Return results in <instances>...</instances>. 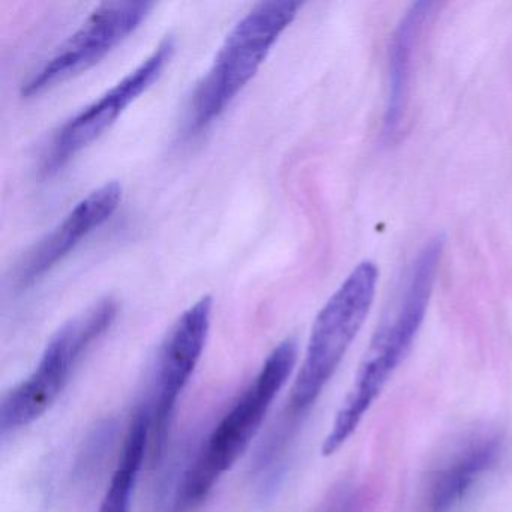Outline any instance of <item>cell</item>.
Returning a JSON list of instances; mask_svg holds the SVG:
<instances>
[{"mask_svg":"<svg viewBox=\"0 0 512 512\" xmlns=\"http://www.w3.org/2000/svg\"><path fill=\"white\" fill-rule=\"evenodd\" d=\"M442 254L443 241L434 238L422 247L413 260L400 299L371 338L352 386L323 440L322 454L325 457L334 455L358 430L365 415L412 349L427 316Z\"/></svg>","mask_w":512,"mask_h":512,"instance_id":"1","label":"cell"},{"mask_svg":"<svg viewBox=\"0 0 512 512\" xmlns=\"http://www.w3.org/2000/svg\"><path fill=\"white\" fill-rule=\"evenodd\" d=\"M296 359L298 346L293 338L272 350L254 382L200 446L179 479L166 512H191L205 502L221 475L232 469L259 433L272 401L289 380Z\"/></svg>","mask_w":512,"mask_h":512,"instance_id":"2","label":"cell"},{"mask_svg":"<svg viewBox=\"0 0 512 512\" xmlns=\"http://www.w3.org/2000/svg\"><path fill=\"white\" fill-rule=\"evenodd\" d=\"M299 8L301 4L292 0L262 2L236 23L191 95L185 118L188 136L202 133L226 112L256 76L272 46L295 20Z\"/></svg>","mask_w":512,"mask_h":512,"instance_id":"3","label":"cell"},{"mask_svg":"<svg viewBox=\"0 0 512 512\" xmlns=\"http://www.w3.org/2000/svg\"><path fill=\"white\" fill-rule=\"evenodd\" d=\"M377 281L376 263H359L317 314L290 395L292 412L301 413L313 406L340 367L373 307Z\"/></svg>","mask_w":512,"mask_h":512,"instance_id":"4","label":"cell"},{"mask_svg":"<svg viewBox=\"0 0 512 512\" xmlns=\"http://www.w3.org/2000/svg\"><path fill=\"white\" fill-rule=\"evenodd\" d=\"M116 317L118 302L113 298H104L65 323L50 338L31 376L11 389L2 400V433L28 427L56 403L83 356L112 328Z\"/></svg>","mask_w":512,"mask_h":512,"instance_id":"5","label":"cell"},{"mask_svg":"<svg viewBox=\"0 0 512 512\" xmlns=\"http://www.w3.org/2000/svg\"><path fill=\"white\" fill-rule=\"evenodd\" d=\"M173 53L175 41L172 37H167L136 70L131 71L97 101L65 122L44 151L41 175L49 178L61 172L77 154L100 139L125 109L160 79Z\"/></svg>","mask_w":512,"mask_h":512,"instance_id":"6","label":"cell"},{"mask_svg":"<svg viewBox=\"0 0 512 512\" xmlns=\"http://www.w3.org/2000/svg\"><path fill=\"white\" fill-rule=\"evenodd\" d=\"M154 7V2L101 4L58 53L23 83L20 94L35 97L94 67L139 29Z\"/></svg>","mask_w":512,"mask_h":512,"instance_id":"7","label":"cell"},{"mask_svg":"<svg viewBox=\"0 0 512 512\" xmlns=\"http://www.w3.org/2000/svg\"><path fill=\"white\" fill-rule=\"evenodd\" d=\"M211 296L199 299L181 314L161 344L157 356L154 400H152V436L154 452L160 457L166 443L170 418L179 395L190 382L208 340L212 320Z\"/></svg>","mask_w":512,"mask_h":512,"instance_id":"8","label":"cell"},{"mask_svg":"<svg viewBox=\"0 0 512 512\" xmlns=\"http://www.w3.org/2000/svg\"><path fill=\"white\" fill-rule=\"evenodd\" d=\"M122 200V185L107 182L83 197L67 217L50 230L37 244L32 245L14 271V286L26 290L41 280L65 259L82 239L112 218Z\"/></svg>","mask_w":512,"mask_h":512,"instance_id":"9","label":"cell"},{"mask_svg":"<svg viewBox=\"0 0 512 512\" xmlns=\"http://www.w3.org/2000/svg\"><path fill=\"white\" fill-rule=\"evenodd\" d=\"M503 434L481 427L464 434L431 470L425 487L428 512H449L493 469L503 451Z\"/></svg>","mask_w":512,"mask_h":512,"instance_id":"10","label":"cell"},{"mask_svg":"<svg viewBox=\"0 0 512 512\" xmlns=\"http://www.w3.org/2000/svg\"><path fill=\"white\" fill-rule=\"evenodd\" d=\"M433 4L416 2L401 17L391 35L388 47V95L383 115V137L397 139L407 115L412 88L413 59L422 29Z\"/></svg>","mask_w":512,"mask_h":512,"instance_id":"11","label":"cell"},{"mask_svg":"<svg viewBox=\"0 0 512 512\" xmlns=\"http://www.w3.org/2000/svg\"><path fill=\"white\" fill-rule=\"evenodd\" d=\"M151 433V409L142 407L134 413L118 466L113 472L98 512H131V500H133L131 497L145 460Z\"/></svg>","mask_w":512,"mask_h":512,"instance_id":"12","label":"cell"},{"mask_svg":"<svg viewBox=\"0 0 512 512\" xmlns=\"http://www.w3.org/2000/svg\"><path fill=\"white\" fill-rule=\"evenodd\" d=\"M364 496L355 482H341L314 512H362Z\"/></svg>","mask_w":512,"mask_h":512,"instance_id":"13","label":"cell"}]
</instances>
